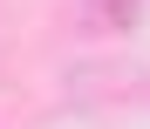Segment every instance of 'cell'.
Returning <instances> with one entry per match:
<instances>
[{"instance_id":"6da1fadb","label":"cell","mask_w":150,"mask_h":129,"mask_svg":"<svg viewBox=\"0 0 150 129\" xmlns=\"http://www.w3.org/2000/svg\"><path fill=\"white\" fill-rule=\"evenodd\" d=\"M89 27H109V34L137 27V0H89Z\"/></svg>"}]
</instances>
